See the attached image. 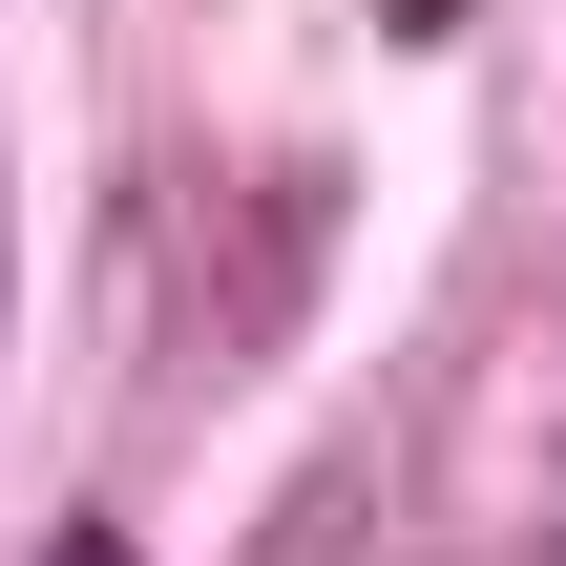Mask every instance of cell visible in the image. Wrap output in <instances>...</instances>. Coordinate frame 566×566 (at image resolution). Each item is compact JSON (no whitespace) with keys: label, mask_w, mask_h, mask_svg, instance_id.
<instances>
[{"label":"cell","mask_w":566,"mask_h":566,"mask_svg":"<svg viewBox=\"0 0 566 566\" xmlns=\"http://www.w3.org/2000/svg\"><path fill=\"white\" fill-rule=\"evenodd\" d=\"M42 566H126V546H105V525H63V546H42Z\"/></svg>","instance_id":"obj_3"},{"label":"cell","mask_w":566,"mask_h":566,"mask_svg":"<svg viewBox=\"0 0 566 566\" xmlns=\"http://www.w3.org/2000/svg\"><path fill=\"white\" fill-rule=\"evenodd\" d=\"M420 546L441 566H566V252L420 399Z\"/></svg>","instance_id":"obj_1"},{"label":"cell","mask_w":566,"mask_h":566,"mask_svg":"<svg viewBox=\"0 0 566 566\" xmlns=\"http://www.w3.org/2000/svg\"><path fill=\"white\" fill-rule=\"evenodd\" d=\"M378 21H399V42H441V21H462V0H378Z\"/></svg>","instance_id":"obj_2"}]
</instances>
